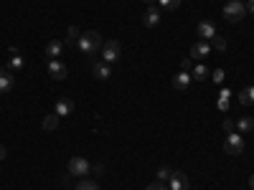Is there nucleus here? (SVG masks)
<instances>
[{
    "label": "nucleus",
    "mask_w": 254,
    "mask_h": 190,
    "mask_svg": "<svg viewBox=\"0 0 254 190\" xmlns=\"http://www.w3.org/2000/svg\"><path fill=\"white\" fill-rule=\"evenodd\" d=\"M158 3H160L163 8H168V10H176V8L181 5V0H158Z\"/></svg>",
    "instance_id": "bb28decb"
},
{
    "label": "nucleus",
    "mask_w": 254,
    "mask_h": 190,
    "mask_svg": "<svg viewBox=\"0 0 254 190\" xmlns=\"http://www.w3.org/2000/svg\"><path fill=\"white\" fill-rule=\"evenodd\" d=\"M190 76H193L196 81H206V79H208V66H203V63H198L196 69H190Z\"/></svg>",
    "instance_id": "dca6fc26"
},
{
    "label": "nucleus",
    "mask_w": 254,
    "mask_h": 190,
    "mask_svg": "<svg viewBox=\"0 0 254 190\" xmlns=\"http://www.w3.org/2000/svg\"><path fill=\"white\" fill-rule=\"evenodd\" d=\"M171 178H173V170H171V167H160V170H158V180H160V183H168Z\"/></svg>",
    "instance_id": "393cba45"
},
{
    "label": "nucleus",
    "mask_w": 254,
    "mask_h": 190,
    "mask_svg": "<svg viewBox=\"0 0 254 190\" xmlns=\"http://www.w3.org/2000/svg\"><path fill=\"white\" fill-rule=\"evenodd\" d=\"M247 13H252V15H254V0H249V3H247Z\"/></svg>",
    "instance_id": "7c9ffc66"
},
{
    "label": "nucleus",
    "mask_w": 254,
    "mask_h": 190,
    "mask_svg": "<svg viewBox=\"0 0 254 190\" xmlns=\"http://www.w3.org/2000/svg\"><path fill=\"white\" fill-rule=\"evenodd\" d=\"M92 74L99 79V81H107L112 76V69H110V63H104V61H97L94 66H92Z\"/></svg>",
    "instance_id": "f8f14e48"
},
{
    "label": "nucleus",
    "mask_w": 254,
    "mask_h": 190,
    "mask_svg": "<svg viewBox=\"0 0 254 190\" xmlns=\"http://www.w3.org/2000/svg\"><path fill=\"white\" fill-rule=\"evenodd\" d=\"M190 81H193V76H190V71H178V74L173 76V89L183 92V89H188V87H190Z\"/></svg>",
    "instance_id": "1a4fd4ad"
},
{
    "label": "nucleus",
    "mask_w": 254,
    "mask_h": 190,
    "mask_svg": "<svg viewBox=\"0 0 254 190\" xmlns=\"http://www.w3.org/2000/svg\"><path fill=\"white\" fill-rule=\"evenodd\" d=\"M237 124H239L242 132H252V130H254V119H252V117H242Z\"/></svg>",
    "instance_id": "412c9836"
},
{
    "label": "nucleus",
    "mask_w": 254,
    "mask_h": 190,
    "mask_svg": "<svg viewBox=\"0 0 254 190\" xmlns=\"http://www.w3.org/2000/svg\"><path fill=\"white\" fill-rule=\"evenodd\" d=\"M23 66H26V63H23V58H20L18 53H13V58H10V63H8V71L13 74V71H20Z\"/></svg>",
    "instance_id": "a211bd4d"
},
{
    "label": "nucleus",
    "mask_w": 254,
    "mask_h": 190,
    "mask_svg": "<svg viewBox=\"0 0 254 190\" xmlns=\"http://www.w3.org/2000/svg\"><path fill=\"white\" fill-rule=\"evenodd\" d=\"M231 127H234V122H231V119H224V130H229V132H231Z\"/></svg>",
    "instance_id": "c756f323"
},
{
    "label": "nucleus",
    "mask_w": 254,
    "mask_h": 190,
    "mask_svg": "<svg viewBox=\"0 0 254 190\" xmlns=\"http://www.w3.org/2000/svg\"><path fill=\"white\" fill-rule=\"evenodd\" d=\"M208 44H211V48H216V51H224V48H226V41H224L221 36H214Z\"/></svg>",
    "instance_id": "b1692460"
},
{
    "label": "nucleus",
    "mask_w": 254,
    "mask_h": 190,
    "mask_svg": "<svg viewBox=\"0 0 254 190\" xmlns=\"http://www.w3.org/2000/svg\"><path fill=\"white\" fill-rule=\"evenodd\" d=\"M145 190H171V185H168V183H160V180H153Z\"/></svg>",
    "instance_id": "a878e982"
},
{
    "label": "nucleus",
    "mask_w": 254,
    "mask_h": 190,
    "mask_svg": "<svg viewBox=\"0 0 254 190\" xmlns=\"http://www.w3.org/2000/svg\"><path fill=\"white\" fill-rule=\"evenodd\" d=\"M198 36H201V41H211V38H214L216 36V26L214 23H211V20H201V23H198Z\"/></svg>",
    "instance_id": "9b49d317"
},
{
    "label": "nucleus",
    "mask_w": 254,
    "mask_h": 190,
    "mask_svg": "<svg viewBox=\"0 0 254 190\" xmlns=\"http://www.w3.org/2000/svg\"><path fill=\"white\" fill-rule=\"evenodd\" d=\"M66 170H69L71 178H87V173L92 170V165H89L87 157H71L69 165H66Z\"/></svg>",
    "instance_id": "7ed1b4c3"
},
{
    "label": "nucleus",
    "mask_w": 254,
    "mask_h": 190,
    "mask_svg": "<svg viewBox=\"0 0 254 190\" xmlns=\"http://www.w3.org/2000/svg\"><path fill=\"white\" fill-rule=\"evenodd\" d=\"M46 56H49V61H54V58H59L61 53H64V41H59V38H54V41H49L46 44V51H44Z\"/></svg>",
    "instance_id": "9d476101"
},
{
    "label": "nucleus",
    "mask_w": 254,
    "mask_h": 190,
    "mask_svg": "<svg viewBox=\"0 0 254 190\" xmlns=\"http://www.w3.org/2000/svg\"><path fill=\"white\" fill-rule=\"evenodd\" d=\"M46 69H49V76H51V79H56V81H61V79H66V76H69L66 63H61L59 58L49 61V63H46Z\"/></svg>",
    "instance_id": "423d86ee"
},
{
    "label": "nucleus",
    "mask_w": 254,
    "mask_h": 190,
    "mask_svg": "<svg viewBox=\"0 0 254 190\" xmlns=\"http://www.w3.org/2000/svg\"><path fill=\"white\" fill-rule=\"evenodd\" d=\"M168 185H171V190H188V175L181 173V170H173V178L168 180Z\"/></svg>",
    "instance_id": "6e6552de"
},
{
    "label": "nucleus",
    "mask_w": 254,
    "mask_h": 190,
    "mask_svg": "<svg viewBox=\"0 0 254 190\" xmlns=\"http://www.w3.org/2000/svg\"><path fill=\"white\" fill-rule=\"evenodd\" d=\"M120 56H122L120 41H107V44H102V61L104 63H115Z\"/></svg>",
    "instance_id": "39448f33"
},
{
    "label": "nucleus",
    "mask_w": 254,
    "mask_h": 190,
    "mask_svg": "<svg viewBox=\"0 0 254 190\" xmlns=\"http://www.w3.org/2000/svg\"><path fill=\"white\" fill-rule=\"evenodd\" d=\"M181 66H183L181 71H190V58H183V61H181Z\"/></svg>",
    "instance_id": "c85d7f7f"
},
{
    "label": "nucleus",
    "mask_w": 254,
    "mask_h": 190,
    "mask_svg": "<svg viewBox=\"0 0 254 190\" xmlns=\"http://www.w3.org/2000/svg\"><path fill=\"white\" fill-rule=\"evenodd\" d=\"M13 89V74L8 69H0V96H5Z\"/></svg>",
    "instance_id": "ddd939ff"
},
{
    "label": "nucleus",
    "mask_w": 254,
    "mask_h": 190,
    "mask_svg": "<svg viewBox=\"0 0 254 190\" xmlns=\"http://www.w3.org/2000/svg\"><path fill=\"white\" fill-rule=\"evenodd\" d=\"M79 36H81V31H79L76 26H71V28L66 31V44H76V41H79Z\"/></svg>",
    "instance_id": "5701e85b"
},
{
    "label": "nucleus",
    "mask_w": 254,
    "mask_h": 190,
    "mask_svg": "<svg viewBox=\"0 0 254 190\" xmlns=\"http://www.w3.org/2000/svg\"><path fill=\"white\" fill-rule=\"evenodd\" d=\"M244 15H247V3L244 0H229V3L224 5V18L229 20V23H239Z\"/></svg>",
    "instance_id": "f03ea898"
},
{
    "label": "nucleus",
    "mask_w": 254,
    "mask_h": 190,
    "mask_svg": "<svg viewBox=\"0 0 254 190\" xmlns=\"http://www.w3.org/2000/svg\"><path fill=\"white\" fill-rule=\"evenodd\" d=\"M224 150L229 155H242L244 152V135L242 132H229V137L224 140Z\"/></svg>",
    "instance_id": "20e7f679"
},
{
    "label": "nucleus",
    "mask_w": 254,
    "mask_h": 190,
    "mask_svg": "<svg viewBox=\"0 0 254 190\" xmlns=\"http://www.w3.org/2000/svg\"><path fill=\"white\" fill-rule=\"evenodd\" d=\"M142 23H145L147 28H153V26H158V23H160V10H158L155 5H150V8H147V13L142 15Z\"/></svg>",
    "instance_id": "4468645a"
},
{
    "label": "nucleus",
    "mask_w": 254,
    "mask_h": 190,
    "mask_svg": "<svg viewBox=\"0 0 254 190\" xmlns=\"http://www.w3.org/2000/svg\"><path fill=\"white\" fill-rule=\"evenodd\" d=\"M211 79H214L216 84H221V81H224V71H221V69H216L214 74H211Z\"/></svg>",
    "instance_id": "cd10ccee"
},
{
    "label": "nucleus",
    "mask_w": 254,
    "mask_h": 190,
    "mask_svg": "<svg viewBox=\"0 0 254 190\" xmlns=\"http://www.w3.org/2000/svg\"><path fill=\"white\" fill-rule=\"evenodd\" d=\"M208 53H211V44H208V41H196V44L190 46V58H196V61H203Z\"/></svg>",
    "instance_id": "0eeeda50"
},
{
    "label": "nucleus",
    "mask_w": 254,
    "mask_h": 190,
    "mask_svg": "<svg viewBox=\"0 0 254 190\" xmlns=\"http://www.w3.org/2000/svg\"><path fill=\"white\" fill-rule=\"evenodd\" d=\"M142 3H155V0H142Z\"/></svg>",
    "instance_id": "72a5a7b5"
},
{
    "label": "nucleus",
    "mask_w": 254,
    "mask_h": 190,
    "mask_svg": "<svg viewBox=\"0 0 254 190\" xmlns=\"http://www.w3.org/2000/svg\"><path fill=\"white\" fill-rule=\"evenodd\" d=\"M239 101H242V104H254V87H247V89L239 94Z\"/></svg>",
    "instance_id": "6ab92c4d"
},
{
    "label": "nucleus",
    "mask_w": 254,
    "mask_h": 190,
    "mask_svg": "<svg viewBox=\"0 0 254 190\" xmlns=\"http://www.w3.org/2000/svg\"><path fill=\"white\" fill-rule=\"evenodd\" d=\"M0 160H5V147L0 144Z\"/></svg>",
    "instance_id": "2f4dec72"
},
{
    "label": "nucleus",
    "mask_w": 254,
    "mask_h": 190,
    "mask_svg": "<svg viewBox=\"0 0 254 190\" xmlns=\"http://www.w3.org/2000/svg\"><path fill=\"white\" fill-rule=\"evenodd\" d=\"M59 119H61V117H59L56 112L49 114V117H44V130H46V132H54L56 127H59Z\"/></svg>",
    "instance_id": "f3484780"
},
{
    "label": "nucleus",
    "mask_w": 254,
    "mask_h": 190,
    "mask_svg": "<svg viewBox=\"0 0 254 190\" xmlns=\"http://www.w3.org/2000/svg\"><path fill=\"white\" fill-rule=\"evenodd\" d=\"M249 188H252V190H254V175H252V178H249Z\"/></svg>",
    "instance_id": "473e14b6"
},
{
    "label": "nucleus",
    "mask_w": 254,
    "mask_h": 190,
    "mask_svg": "<svg viewBox=\"0 0 254 190\" xmlns=\"http://www.w3.org/2000/svg\"><path fill=\"white\" fill-rule=\"evenodd\" d=\"M229 96H231V92H229V89H221V94H219V109H221V112L229 109Z\"/></svg>",
    "instance_id": "aec40b11"
},
{
    "label": "nucleus",
    "mask_w": 254,
    "mask_h": 190,
    "mask_svg": "<svg viewBox=\"0 0 254 190\" xmlns=\"http://www.w3.org/2000/svg\"><path fill=\"white\" fill-rule=\"evenodd\" d=\"M74 112V101L71 99H59L56 101V114L59 117H69Z\"/></svg>",
    "instance_id": "2eb2a0df"
},
{
    "label": "nucleus",
    "mask_w": 254,
    "mask_h": 190,
    "mask_svg": "<svg viewBox=\"0 0 254 190\" xmlns=\"http://www.w3.org/2000/svg\"><path fill=\"white\" fill-rule=\"evenodd\" d=\"M76 46L81 53H87V56H94L97 51H102V36L97 31H84L76 41Z\"/></svg>",
    "instance_id": "f257e3e1"
},
{
    "label": "nucleus",
    "mask_w": 254,
    "mask_h": 190,
    "mask_svg": "<svg viewBox=\"0 0 254 190\" xmlns=\"http://www.w3.org/2000/svg\"><path fill=\"white\" fill-rule=\"evenodd\" d=\"M74 190H99V185H97L94 180H79Z\"/></svg>",
    "instance_id": "4be33fe9"
}]
</instances>
